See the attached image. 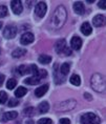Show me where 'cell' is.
<instances>
[{
  "label": "cell",
  "mask_w": 106,
  "mask_h": 124,
  "mask_svg": "<svg viewBox=\"0 0 106 124\" xmlns=\"http://www.w3.org/2000/svg\"><path fill=\"white\" fill-rule=\"evenodd\" d=\"M66 21V10L60 5L56 8L54 15L52 17V26L54 29H61Z\"/></svg>",
  "instance_id": "1"
},
{
  "label": "cell",
  "mask_w": 106,
  "mask_h": 124,
  "mask_svg": "<svg viewBox=\"0 0 106 124\" xmlns=\"http://www.w3.org/2000/svg\"><path fill=\"white\" fill-rule=\"evenodd\" d=\"M91 85H92V88L97 92H103V91H105V88H106V82H105L104 78H103L102 76L98 75V74L92 76Z\"/></svg>",
  "instance_id": "2"
},
{
  "label": "cell",
  "mask_w": 106,
  "mask_h": 124,
  "mask_svg": "<svg viewBox=\"0 0 106 124\" xmlns=\"http://www.w3.org/2000/svg\"><path fill=\"white\" fill-rule=\"evenodd\" d=\"M100 119L93 113H87L81 117V123L82 124H100Z\"/></svg>",
  "instance_id": "3"
},
{
  "label": "cell",
  "mask_w": 106,
  "mask_h": 124,
  "mask_svg": "<svg viewBox=\"0 0 106 124\" xmlns=\"http://www.w3.org/2000/svg\"><path fill=\"white\" fill-rule=\"evenodd\" d=\"M17 34V27L14 25H8L3 31V36L7 39H13L15 38Z\"/></svg>",
  "instance_id": "4"
},
{
  "label": "cell",
  "mask_w": 106,
  "mask_h": 124,
  "mask_svg": "<svg viewBox=\"0 0 106 124\" xmlns=\"http://www.w3.org/2000/svg\"><path fill=\"white\" fill-rule=\"evenodd\" d=\"M46 10H47V7H46L45 2H39L35 8V13L38 17L42 18V17H44V15L46 13Z\"/></svg>",
  "instance_id": "5"
},
{
  "label": "cell",
  "mask_w": 106,
  "mask_h": 124,
  "mask_svg": "<svg viewBox=\"0 0 106 124\" xmlns=\"http://www.w3.org/2000/svg\"><path fill=\"white\" fill-rule=\"evenodd\" d=\"M11 8L13 10V13L16 14V15H19L22 13V10H23V5H22V2L20 0H14V1L11 2Z\"/></svg>",
  "instance_id": "6"
},
{
  "label": "cell",
  "mask_w": 106,
  "mask_h": 124,
  "mask_svg": "<svg viewBox=\"0 0 106 124\" xmlns=\"http://www.w3.org/2000/svg\"><path fill=\"white\" fill-rule=\"evenodd\" d=\"M34 39H35V37H34L32 33H25L21 36L20 42H21V44H23V45H29L34 41Z\"/></svg>",
  "instance_id": "7"
},
{
  "label": "cell",
  "mask_w": 106,
  "mask_h": 124,
  "mask_svg": "<svg viewBox=\"0 0 106 124\" xmlns=\"http://www.w3.org/2000/svg\"><path fill=\"white\" fill-rule=\"evenodd\" d=\"M92 23H93V25L97 26V27H101L103 25H105L106 19H105V17L103 16V15H97V16L93 17Z\"/></svg>",
  "instance_id": "8"
},
{
  "label": "cell",
  "mask_w": 106,
  "mask_h": 124,
  "mask_svg": "<svg viewBox=\"0 0 106 124\" xmlns=\"http://www.w3.org/2000/svg\"><path fill=\"white\" fill-rule=\"evenodd\" d=\"M70 45H71V47H73L74 49L78 51V49H80L81 46H82V40H81L80 37L74 36L73 38H71V40H70Z\"/></svg>",
  "instance_id": "9"
},
{
  "label": "cell",
  "mask_w": 106,
  "mask_h": 124,
  "mask_svg": "<svg viewBox=\"0 0 106 124\" xmlns=\"http://www.w3.org/2000/svg\"><path fill=\"white\" fill-rule=\"evenodd\" d=\"M48 87H49L48 84H44V85H42V86H39L38 88H36V91H35L36 97L40 98V97H42V96H44L45 93L48 91Z\"/></svg>",
  "instance_id": "10"
},
{
  "label": "cell",
  "mask_w": 106,
  "mask_h": 124,
  "mask_svg": "<svg viewBox=\"0 0 106 124\" xmlns=\"http://www.w3.org/2000/svg\"><path fill=\"white\" fill-rule=\"evenodd\" d=\"M17 116H18L17 111H8V113L2 115L1 120L2 122H5V121H8V120H14L17 118Z\"/></svg>",
  "instance_id": "11"
},
{
  "label": "cell",
  "mask_w": 106,
  "mask_h": 124,
  "mask_svg": "<svg viewBox=\"0 0 106 124\" xmlns=\"http://www.w3.org/2000/svg\"><path fill=\"white\" fill-rule=\"evenodd\" d=\"M80 31L82 32L83 35H85V36H89L90 34H91L92 32V27L90 26V24L88 22H84L82 25H81V29Z\"/></svg>",
  "instance_id": "12"
},
{
  "label": "cell",
  "mask_w": 106,
  "mask_h": 124,
  "mask_svg": "<svg viewBox=\"0 0 106 124\" xmlns=\"http://www.w3.org/2000/svg\"><path fill=\"white\" fill-rule=\"evenodd\" d=\"M74 11L76 12L78 15H83L84 12H85V8H84L82 2L77 1V2H75L74 3Z\"/></svg>",
  "instance_id": "13"
},
{
  "label": "cell",
  "mask_w": 106,
  "mask_h": 124,
  "mask_svg": "<svg viewBox=\"0 0 106 124\" xmlns=\"http://www.w3.org/2000/svg\"><path fill=\"white\" fill-rule=\"evenodd\" d=\"M40 79L39 77L37 76H33V77H30V78H26L25 80H24V83L25 84H30V85H37L40 83Z\"/></svg>",
  "instance_id": "14"
},
{
  "label": "cell",
  "mask_w": 106,
  "mask_h": 124,
  "mask_svg": "<svg viewBox=\"0 0 106 124\" xmlns=\"http://www.w3.org/2000/svg\"><path fill=\"white\" fill-rule=\"evenodd\" d=\"M66 41H65V39H61V40H59V41H57V43H56V45H55V48H56V51H57L58 53H62L64 51V48L66 47Z\"/></svg>",
  "instance_id": "15"
},
{
  "label": "cell",
  "mask_w": 106,
  "mask_h": 124,
  "mask_svg": "<svg viewBox=\"0 0 106 124\" xmlns=\"http://www.w3.org/2000/svg\"><path fill=\"white\" fill-rule=\"evenodd\" d=\"M38 109H39V113H40V114H45V113H47L48 109H49V104H48L46 101H43V102H41V103L39 104Z\"/></svg>",
  "instance_id": "16"
},
{
  "label": "cell",
  "mask_w": 106,
  "mask_h": 124,
  "mask_svg": "<svg viewBox=\"0 0 106 124\" xmlns=\"http://www.w3.org/2000/svg\"><path fill=\"white\" fill-rule=\"evenodd\" d=\"M25 53H26V49L19 47V48L14 49L13 53H12V56H13L14 58H20V57H22L23 55H25Z\"/></svg>",
  "instance_id": "17"
},
{
  "label": "cell",
  "mask_w": 106,
  "mask_h": 124,
  "mask_svg": "<svg viewBox=\"0 0 106 124\" xmlns=\"http://www.w3.org/2000/svg\"><path fill=\"white\" fill-rule=\"evenodd\" d=\"M26 93H27V89L25 87L19 86V87L16 89V92H15V96H16L17 98H21V97H23V96H25Z\"/></svg>",
  "instance_id": "18"
},
{
  "label": "cell",
  "mask_w": 106,
  "mask_h": 124,
  "mask_svg": "<svg viewBox=\"0 0 106 124\" xmlns=\"http://www.w3.org/2000/svg\"><path fill=\"white\" fill-rule=\"evenodd\" d=\"M39 62L41 64H48L49 62L52 61V57L48 55H40L39 58H38Z\"/></svg>",
  "instance_id": "19"
},
{
  "label": "cell",
  "mask_w": 106,
  "mask_h": 124,
  "mask_svg": "<svg viewBox=\"0 0 106 124\" xmlns=\"http://www.w3.org/2000/svg\"><path fill=\"white\" fill-rule=\"evenodd\" d=\"M69 81H70L71 84L75 85V86H79L81 84V78L78 75H73L69 78Z\"/></svg>",
  "instance_id": "20"
},
{
  "label": "cell",
  "mask_w": 106,
  "mask_h": 124,
  "mask_svg": "<svg viewBox=\"0 0 106 124\" xmlns=\"http://www.w3.org/2000/svg\"><path fill=\"white\" fill-rule=\"evenodd\" d=\"M60 72H61V74L63 76L67 75L68 72H69V64L68 63H63L61 65V67H60Z\"/></svg>",
  "instance_id": "21"
},
{
  "label": "cell",
  "mask_w": 106,
  "mask_h": 124,
  "mask_svg": "<svg viewBox=\"0 0 106 124\" xmlns=\"http://www.w3.org/2000/svg\"><path fill=\"white\" fill-rule=\"evenodd\" d=\"M17 85V80L16 79H8L7 82V87L8 89H13Z\"/></svg>",
  "instance_id": "22"
},
{
  "label": "cell",
  "mask_w": 106,
  "mask_h": 124,
  "mask_svg": "<svg viewBox=\"0 0 106 124\" xmlns=\"http://www.w3.org/2000/svg\"><path fill=\"white\" fill-rule=\"evenodd\" d=\"M8 100V94L3 91L0 92V104H4Z\"/></svg>",
  "instance_id": "23"
},
{
  "label": "cell",
  "mask_w": 106,
  "mask_h": 124,
  "mask_svg": "<svg viewBox=\"0 0 106 124\" xmlns=\"http://www.w3.org/2000/svg\"><path fill=\"white\" fill-rule=\"evenodd\" d=\"M30 73H32L34 76H37V77H38L39 70H38V67H37L36 64H32V65L30 66Z\"/></svg>",
  "instance_id": "24"
},
{
  "label": "cell",
  "mask_w": 106,
  "mask_h": 124,
  "mask_svg": "<svg viewBox=\"0 0 106 124\" xmlns=\"http://www.w3.org/2000/svg\"><path fill=\"white\" fill-rule=\"evenodd\" d=\"M18 72H19L20 75H25L26 73H30V70H27L26 65H20L19 67H18Z\"/></svg>",
  "instance_id": "25"
},
{
  "label": "cell",
  "mask_w": 106,
  "mask_h": 124,
  "mask_svg": "<svg viewBox=\"0 0 106 124\" xmlns=\"http://www.w3.org/2000/svg\"><path fill=\"white\" fill-rule=\"evenodd\" d=\"M8 15V8L4 5H0V18H3Z\"/></svg>",
  "instance_id": "26"
},
{
  "label": "cell",
  "mask_w": 106,
  "mask_h": 124,
  "mask_svg": "<svg viewBox=\"0 0 106 124\" xmlns=\"http://www.w3.org/2000/svg\"><path fill=\"white\" fill-rule=\"evenodd\" d=\"M53 121L51 119H48V118H42V119H40L38 121V124H52Z\"/></svg>",
  "instance_id": "27"
},
{
  "label": "cell",
  "mask_w": 106,
  "mask_h": 124,
  "mask_svg": "<svg viewBox=\"0 0 106 124\" xmlns=\"http://www.w3.org/2000/svg\"><path fill=\"white\" fill-rule=\"evenodd\" d=\"M19 104V102H18V100H16L15 98H13V99H11L10 101H8V105L10 107H14V106H17V105Z\"/></svg>",
  "instance_id": "28"
},
{
  "label": "cell",
  "mask_w": 106,
  "mask_h": 124,
  "mask_svg": "<svg viewBox=\"0 0 106 124\" xmlns=\"http://www.w3.org/2000/svg\"><path fill=\"white\" fill-rule=\"evenodd\" d=\"M47 76V73H46L45 70H39V74H38V77L40 79H43V78H46Z\"/></svg>",
  "instance_id": "29"
},
{
  "label": "cell",
  "mask_w": 106,
  "mask_h": 124,
  "mask_svg": "<svg viewBox=\"0 0 106 124\" xmlns=\"http://www.w3.org/2000/svg\"><path fill=\"white\" fill-rule=\"evenodd\" d=\"M24 114H25L26 116H33V115H34V107H27V108H25Z\"/></svg>",
  "instance_id": "30"
},
{
  "label": "cell",
  "mask_w": 106,
  "mask_h": 124,
  "mask_svg": "<svg viewBox=\"0 0 106 124\" xmlns=\"http://www.w3.org/2000/svg\"><path fill=\"white\" fill-rule=\"evenodd\" d=\"M99 8H103V10H106V0H101V1H99Z\"/></svg>",
  "instance_id": "31"
},
{
  "label": "cell",
  "mask_w": 106,
  "mask_h": 124,
  "mask_svg": "<svg viewBox=\"0 0 106 124\" xmlns=\"http://www.w3.org/2000/svg\"><path fill=\"white\" fill-rule=\"evenodd\" d=\"M60 124H70V122L67 118H62L60 120Z\"/></svg>",
  "instance_id": "32"
},
{
  "label": "cell",
  "mask_w": 106,
  "mask_h": 124,
  "mask_svg": "<svg viewBox=\"0 0 106 124\" xmlns=\"http://www.w3.org/2000/svg\"><path fill=\"white\" fill-rule=\"evenodd\" d=\"M4 81V75H2V74H0V86L2 85V83Z\"/></svg>",
  "instance_id": "33"
},
{
  "label": "cell",
  "mask_w": 106,
  "mask_h": 124,
  "mask_svg": "<svg viewBox=\"0 0 106 124\" xmlns=\"http://www.w3.org/2000/svg\"><path fill=\"white\" fill-rule=\"evenodd\" d=\"M84 96H85V98H86V99H88V100H91V96H89V94L85 93V94H84Z\"/></svg>",
  "instance_id": "34"
},
{
  "label": "cell",
  "mask_w": 106,
  "mask_h": 124,
  "mask_svg": "<svg viewBox=\"0 0 106 124\" xmlns=\"http://www.w3.org/2000/svg\"><path fill=\"white\" fill-rule=\"evenodd\" d=\"M26 124H34V122H33L32 120H29V121L26 122Z\"/></svg>",
  "instance_id": "35"
},
{
  "label": "cell",
  "mask_w": 106,
  "mask_h": 124,
  "mask_svg": "<svg viewBox=\"0 0 106 124\" xmlns=\"http://www.w3.org/2000/svg\"><path fill=\"white\" fill-rule=\"evenodd\" d=\"M87 2H88V3H92L93 0H87Z\"/></svg>",
  "instance_id": "36"
},
{
  "label": "cell",
  "mask_w": 106,
  "mask_h": 124,
  "mask_svg": "<svg viewBox=\"0 0 106 124\" xmlns=\"http://www.w3.org/2000/svg\"><path fill=\"white\" fill-rule=\"evenodd\" d=\"M1 26H2V22H0V29H1Z\"/></svg>",
  "instance_id": "37"
},
{
  "label": "cell",
  "mask_w": 106,
  "mask_h": 124,
  "mask_svg": "<svg viewBox=\"0 0 106 124\" xmlns=\"http://www.w3.org/2000/svg\"><path fill=\"white\" fill-rule=\"evenodd\" d=\"M0 54H1V49H0Z\"/></svg>",
  "instance_id": "38"
}]
</instances>
